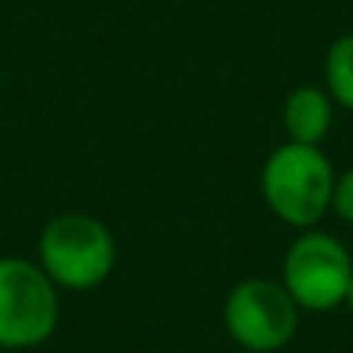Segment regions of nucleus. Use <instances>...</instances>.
<instances>
[{"instance_id":"2","label":"nucleus","mask_w":353,"mask_h":353,"mask_svg":"<svg viewBox=\"0 0 353 353\" xmlns=\"http://www.w3.org/2000/svg\"><path fill=\"white\" fill-rule=\"evenodd\" d=\"M118 242L112 230L93 214H59L41 230L37 263L56 288L93 292L112 276Z\"/></svg>"},{"instance_id":"8","label":"nucleus","mask_w":353,"mask_h":353,"mask_svg":"<svg viewBox=\"0 0 353 353\" xmlns=\"http://www.w3.org/2000/svg\"><path fill=\"white\" fill-rule=\"evenodd\" d=\"M332 211L353 226V168L344 174H335V189H332Z\"/></svg>"},{"instance_id":"4","label":"nucleus","mask_w":353,"mask_h":353,"mask_svg":"<svg viewBox=\"0 0 353 353\" xmlns=\"http://www.w3.org/2000/svg\"><path fill=\"white\" fill-rule=\"evenodd\" d=\"M353 279V257L338 236L304 230L282 257V285L307 313H329L344 304Z\"/></svg>"},{"instance_id":"7","label":"nucleus","mask_w":353,"mask_h":353,"mask_svg":"<svg viewBox=\"0 0 353 353\" xmlns=\"http://www.w3.org/2000/svg\"><path fill=\"white\" fill-rule=\"evenodd\" d=\"M323 78L332 103L353 112V34H341L329 47L323 62Z\"/></svg>"},{"instance_id":"5","label":"nucleus","mask_w":353,"mask_h":353,"mask_svg":"<svg viewBox=\"0 0 353 353\" xmlns=\"http://www.w3.org/2000/svg\"><path fill=\"white\" fill-rule=\"evenodd\" d=\"M301 307L282 282L251 276L232 285L223 301V329L239 347L251 353H276L294 338Z\"/></svg>"},{"instance_id":"6","label":"nucleus","mask_w":353,"mask_h":353,"mask_svg":"<svg viewBox=\"0 0 353 353\" xmlns=\"http://www.w3.org/2000/svg\"><path fill=\"white\" fill-rule=\"evenodd\" d=\"M282 124L292 143L319 146L335 124V103L325 93V87H294L282 105Z\"/></svg>"},{"instance_id":"9","label":"nucleus","mask_w":353,"mask_h":353,"mask_svg":"<svg viewBox=\"0 0 353 353\" xmlns=\"http://www.w3.org/2000/svg\"><path fill=\"white\" fill-rule=\"evenodd\" d=\"M344 304H347L350 313H353V279H350V288H347V298H344Z\"/></svg>"},{"instance_id":"3","label":"nucleus","mask_w":353,"mask_h":353,"mask_svg":"<svg viewBox=\"0 0 353 353\" xmlns=\"http://www.w3.org/2000/svg\"><path fill=\"white\" fill-rule=\"evenodd\" d=\"M59 325V288L37 261L0 257V347L31 350L53 338Z\"/></svg>"},{"instance_id":"1","label":"nucleus","mask_w":353,"mask_h":353,"mask_svg":"<svg viewBox=\"0 0 353 353\" xmlns=\"http://www.w3.org/2000/svg\"><path fill=\"white\" fill-rule=\"evenodd\" d=\"M335 168L319 146L282 143L261 168V195L267 208L294 230H310L332 211Z\"/></svg>"}]
</instances>
